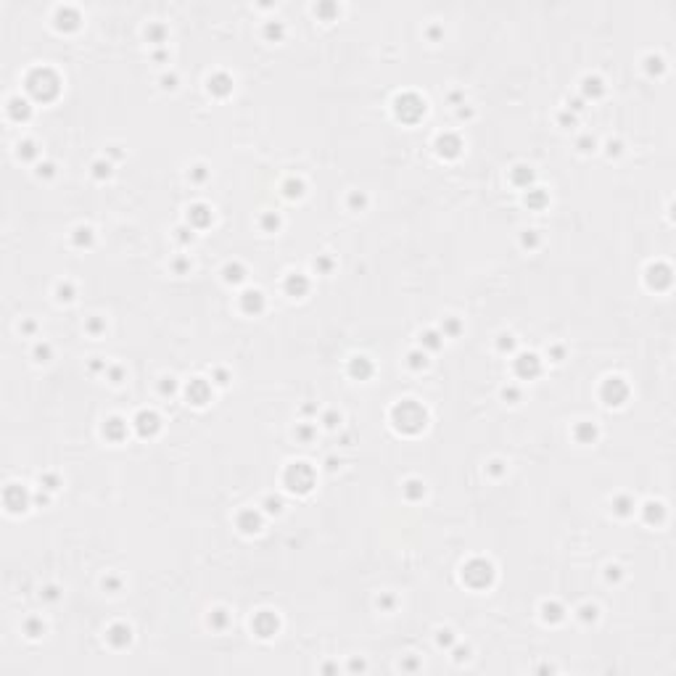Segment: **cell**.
<instances>
[{"label": "cell", "instance_id": "cell-1", "mask_svg": "<svg viewBox=\"0 0 676 676\" xmlns=\"http://www.w3.org/2000/svg\"><path fill=\"white\" fill-rule=\"evenodd\" d=\"M394 420H396V428H399V430H407V433H417L420 428H425L428 415H425V410H423V407L417 404V402L407 399V402H402V404H396Z\"/></svg>", "mask_w": 676, "mask_h": 676}, {"label": "cell", "instance_id": "cell-2", "mask_svg": "<svg viewBox=\"0 0 676 676\" xmlns=\"http://www.w3.org/2000/svg\"><path fill=\"white\" fill-rule=\"evenodd\" d=\"M27 90H29V95H34L37 101H51L56 98V92H58V77L51 72V69H32V72L27 74Z\"/></svg>", "mask_w": 676, "mask_h": 676}, {"label": "cell", "instance_id": "cell-3", "mask_svg": "<svg viewBox=\"0 0 676 676\" xmlns=\"http://www.w3.org/2000/svg\"><path fill=\"white\" fill-rule=\"evenodd\" d=\"M285 484L288 489H294V492H309L312 484H314V473L307 462H294L288 468L285 473Z\"/></svg>", "mask_w": 676, "mask_h": 676}, {"label": "cell", "instance_id": "cell-4", "mask_svg": "<svg viewBox=\"0 0 676 676\" xmlns=\"http://www.w3.org/2000/svg\"><path fill=\"white\" fill-rule=\"evenodd\" d=\"M492 576H494L492 565L484 563V560H473L470 565H465V568H462V578L468 581V584H473V581H475V587L489 584V581H492Z\"/></svg>", "mask_w": 676, "mask_h": 676}, {"label": "cell", "instance_id": "cell-5", "mask_svg": "<svg viewBox=\"0 0 676 676\" xmlns=\"http://www.w3.org/2000/svg\"><path fill=\"white\" fill-rule=\"evenodd\" d=\"M29 492L27 489H21L19 484H8V489H6V494H3V502H6V507L11 510V512H21V510H27L29 507Z\"/></svg>", "mask_w": 676, "mask_h": 676}, {"label": "cell", "instance_id": "cell-6", "mask_svg": "<svg viewBox=\"0 0 676 676\" xmlns=\"http://www.w3.org/2000/svg\"><path fill=\"white\" fill-rule=\"evenodd\" d=\"M135 428H137V433H140V436H151L159 428V417L154 412H140V415L135 417Z\"/></svg>", "mask_w": 676, "mask_h": 676}, {"label": "cell", "instance_id": "cell-7", "mask_svg": "<svg viewBox=\"0 0 676 676\" xmlns=\"http://www.w3.org/2000/svg\"><path fill=\"white\" fill-rule=\"evenodd\" d=\"M621 386V378H610L608 383H605V389H602V396L608 399V404H621L623 402V396H626V389L621 391H615Z\"/></svg>", "mask_w": 676, "mask_h": 676}, {"label": "cell", "instance_id": "cell-8", "mask_svg": "<svg viewBox=\"0 0 676 676\" xmlns=\"http://www.w3.org/2000/svg\"><path fill=\"white\" fill-rule=\"evenodd\" d=\"M8 114L14 116L16 122H21V119H27V116L32 114V109H29V101H24V98H19V95H14L8 101Z\"/></svg>", "mask_w": 676, "mask_h": 676}, {"label": "cell", "instance_id": "cell-9", "mask_svg": "<svg viewBox=\"0 0 676 676\" xmlns=\"http://www.w3.org/2000/svg\"><path fill=\"white\" fill-rule=\"evenodd\" d=\"M515 367H518V372H520L523 378H526V375L531 378V375H536V372H539V357H536V354H523V357L518 359V365H515Z\"/></svg>", "mask_w": 676, "mask_h": 676}, {"label": "cell", "instance_id": "cell-10", "mask_svg": "<svg viewBox=\"0 0 676 676\" xmlns=\"http://www.w3.org/2000/svg\"><path fill=\"white\" fill-rule=\"evenodd\" d=\"M188 396H190L196 404H204L209 399V386H206L201 378H196V380H190V386H188Z\"/></svg>", "mask_w": 676, "mask_h": 676}, {"label": "cell", "instance_id": "cell-11", "mask_svg": "<svg viewBox=\"0 0 676 676\" xmlns=\"http://www.w3.org/2000/svg\"><path fill=\"white\" fill-rule=\"evenodd\" d=\"M254 626H256V632H259L262 637H270L275 629H277V621H275L267 610H262V613H259V618L254 621Z\"/></svg>", "mask_w": 676, "mask_h": 676}, {"label": "cell", "instance_id": "cell-12", "mask_svg": "<svg viewBox=\"0 0 676 676\" xmlns=\"http://www.w3.org/2000/svg\"><path fill=\"white\" fill-rule=\"evenodd\" d=\"M262 307H264L262 291H246L243 294V309L246 312H262Z\"/></svg>", "mask_w": 676, "mask_h": 676}, {"label": "cell", "instance_id": "cell-13", "mask_svg": "<svg viewBox=\"0 0 676 676\" xmlns=\"http://www.w3.org/2000/svg\"><path fill=\"white\" fill-rule=\"evenodd\" d=\"M56 21H58V27H66V29H72L77 27V21H79V14L74 8H58L56 11Z\"/></svg>", "mask_w": 676, "mask_h": 676}, {"label": "cell", "instance_id": "cell-14", "mask_svg": "<svg viewBox=\"0 0 676 676\" xmlns=\"http://www.w3.org/2000/svg\"><path fill=\"white\" fill-rule=\"evenodd\" d=\"M307 288H309V283H307V277H304V275H291L288 280H285V291H288L291 296L307 294Z\"/></svg>", "mask_w": 676, "mask_h": 676}, {"label": "cell", "instance_id": "cell-15", "mask_svg": "<svg viewBox=\"0 0 676 676\" xmlns=\"http://www.w3.org/2000/svg\"><path fill=\"white\" fill-rule=\"evenodd\" d=\"M238 526L246 531V534H251V531H259V526H262V520H259V515H256L254 510H246V512H240V518H238Z\"/></svg>", "mask_w": 676, "mask_h": 676}, {"label": "cell", "instance_id": "cell-16", "mask_svg": "<svg viewBox=\"0 0 676 676\" xmlns=\"http://www.w3.org/2000/svg\"><path fill=\"white\" fill-rule=\"evenodd\" d=\"M230 87H232V79H230L227 74H217V77L209 79V90L217 92V95H227Z\"/></svg>", "mask_w": 676, "mask_h": 676}, {"label": "cell", "instance_id": "cell-17", "mask_svg": "<svg viewBox=\"0 0 676 676\" xmlns=\"http://www.w3.org/2000/svg\"><path fill=\"white\" fill-rule=\"evenodd\" d=\"M460 151V140L454 135H441L439 137V154H447V156H457Z\"/></svg>", "mask_w": 676, "mask_h": 676}, {"label": "cell", "instance_id": "cell-18", "mask_svg": "<svg viewBox=\"0 0 676 676\" xmlns=\"http://www.w3.org/2000/svg\"><path fill=\"white\" fill-rule=\"evenodd\" d=\"M124 430H127V425H124V420H119V417H111V420L103 425V433H106L111 441H119Z\"/></svg>", "mask_w": 676, "mask_h": 676}, {"label": "cell", "instance_id": "cell-19", "mask_svg": "<svg viewBox=\"0 0 676 676\" xmlns=\"http://www.w3.org/2000/svg\"><path fill=\"white\" fill-rule=\"evenodd\" d=\"M188 219H193V225H198V227H201V225H206L209 219H212V214H209V209H206V206H201V204H198V206H193V209H190V217H188Z\"/></svg>", "mask_w": 676, "mask_h": 676}, {"label": "cell", "instance_id": "cell-20", "mask_svg": "<svg viewBox=\"0 0 676 676\" xmlns=\"http://www.w3.org/2000/svg\"><path fill=\"white\" fill-rule=\"evenodd\" d=\"M352 372L359 378H367L370 372H372V365L367 362V357H354V362H352Z\"/></svg>", "mask_w": 676, "mask_h": 676}, {"label": "cell", "instance_id": "cell-21", "mask_svg": "<svg viewBox=\"0 0 676 676\" xmlns=\"http://www.w3.org/2000/svg\"><path fill=\"white\" fill-rule=\"evenodd\" d=\"M109 639H111L114 645L130 642V629H127V626H114V629H111V634H109Z\"/></svg>", "mask_w": 676, "mask_h": 676}, {"label": "cell", "instance_id": "cell-22", "mask_svg": "<svg viewBox=\"0 0 676 676\" xmlns=\"http://www.w3.org/2000/svg\"><path fill=\"white\" fill-rule=\"evenodd\" d=\"M584 92H587V95H600V92H602V82H600L597 77H587L584 79Z\"/></svg>", "mask_w": 676, "mask_h": 676}, {"label": "cell", "instance_id": "cell-23", "mask_svg": "<svg viewBox=\"0 0 676 676\" xmlns=\"http://www.w3.org/2000/svg\"><path fill=\"white\" fill-rule=\"evenodd\" d=\"M225 277H227L230 283H240L243 280V270H240L238 264H227L225 267Z\"/></svg>", "mask_w": 676, "mask_h": 676}, {"label": "cell", "instance_id": "cell-24", "mask_svg": "<svg viewBox=\"0 0 676 676\" xmlns=\"http://www.w3.org/2000/svg\"><path fill=\"white\" fill-rule=\"evenodd\" d=\"M19 156L21 159H34V156H37V148H34V143L32 140L19 143Z\"/></svg>", "mask_w": 676, "mask_h": 676}, {"label": "cell", "instance_id": "cell-25", "mask_svg": "<svg viewBox=\"0 0 676 676\" xmlns=\"http://www.w3.org/2000/svg\"><path fill=\"white\" fill-rule=\"evenodd\" d=\"M544 618L547 621H560L563 618V610L557 608V605H552V608H550V605H544Z\"/></svg>", "mask_w": 676, "mask_h": 676}, {"label": "cell", "instance_id": "cell-26", "mask_svg": "<svg viewBox=\"0 0 676 676\" xmlns=\"http://www.w3.org/2000/svg\"><path fill=\"white\" fill-rule=\"evenodd\" d=\"M34 357H37V362H48L51 346H48V344H37V349H34Z\"/></svg>", "mask_w": 676, "mask_h": 676}, {"label": "cell", "instance_id": "cell-27", "mask_svg": "<svg viewBox=\"0 0 676 676\" xmlns=\"http://www.w3.org/2000/svg\"><path fill=\"white\" fill-rule=\"evenodd\" d=\"M423 492H425V489H423L420 481H410V484H407V494H410L412 499L415 497H423Z\"/></svg>", "mask_w": 676, "mask_h": 676}, {"label": "cell", "instance_id": "cell-28", "mask_svg": "<svg viewBox=\"0 0 676 676\" xmlns=\"http://www.w3.org/2000/svg\"><path fill=\"white\" fill-rule=\"evenodd\" d=\"M90 238H92V230L90 227H79L77 235H74V240L79 243V246H82V243H90Z\"/></svg>", "mask_w": 676, "mask_h": 676}, {"label": "cell", "instance_id": "cell-29", "mask_svg": "<svg viewBox=\"0 0 676 676\" xmlns=\"http://www.w3.org/2000/svg\"><path fill=\"white\" fill-rule=\"evenodd\" d=\"M420 338H425V344H428L430 349H439V346H441V341H439L441 335H439L436 330H428V333H425V335H420Z\"/></svg>", "mask_w": 676, "mask_h": 676}, {"label": "cell", "instance_id": "cell-30", "mask_svg": "<svg viewBox=\"0 0 676 676\" xmlns=\"http://www.w3.org/2000/svg\"><path fill=\"white\" fill-rule=\"evenodd\" d=\"M42 629H45V626H42L40 621H27V634H29V637H40V634H42Z\"/></svg>", "mask_w": 676, "mask_h": 676}, {"label": "cell", "instance_id": "cell-31", "mask_svg": "<svg viewBox=\"0 0 676 676\" xmlns=\"http://www.w3.org/2000/svg\"><path fill=\"white\" fill-rule=\"evenodd\" d=\"M56 294H58V299H61V301H69V299H72V285H69V283H61Z\"/></svg>", "mask_w": 676, "mask_h": 676}, {"label": "cell", "instance_id": "cell-32", "mask_svg": "<svg viewBox=\"0 0 676 676\" xmlns=\"http://www.w3.org/2000/svg\"><path fill=\"white\" fill-rule=\"evenodd\" d=\"M410 365H412V367H420V365H425V354H420V352H412V354H410Z\"/></svg>", "mask_w": 676, "mask_h": 676}, {"label": "cell", "instance_id": "cell-33", "mask_svg": "<svg viewBox=\"0 0 676 676\" xmlns=\"http://www.w3.org/2000/svg\"><path fill=\"white\" fill-rule=\"evenodd\" d=\"M148 37H151V40H156V42H161V37H164V27H151V29H148Z\"/></svg>", "mask_w": 676, "mask_h": 676}, {"label": "cell", "instance_id": "cell-34", "mask_svg": "<svg viewBox=\"0 0 676 676\" xmlns=\"http://www.w3.org/2000/svg\"><path fill=\"white\" fill-rule=\"evenodd\" d=\"M209 621H214V626H225V621H227V615H225V610H214V615Z\"/></svg>", "mask_w": 676, "mask_h": 676}, {"label": "cell", "instance_id": "cell-35", "mask_svg": "<svg viewBox=\"0 0 676 676\" xmlns=\"http://www.w3.org/2000/svg\"><path fill=\"white\" fill-rule=\"evenodd\" d=\"M264 505H267V510H270V512H280V507H283V502H280V499H272V497L267 499Z\"/></svg>", "mask_w": 676, "mask_h": 676}, {"label": "cell", "instance_id": "cell-36", "mask_svg": "<svg viewBox=\"0 0 676 676\" xmlns=\"http://www.w3.org/2000/svg\"><path fill=\"white\" fill-rule=\"evenodd\" d=\"M40 484H45V489H56L58 478L56 475H40Z\"/></svg>", "mask_w": 676, "mask_h": 676}, {"label": "cell", "instance_id": "cell-37", "mask_svg": "<svg viewBox=\"0 0 676 676\" xmlns=\"http://www.w3.org/2000/svg\"><path fill=\"white\" fill-rule=\"evenodd\" d=\"M53 169H56L53 164H40V167H37V174H40V177H51Z\"/></svg>", "mask_w": 676, "mask_h": 676}, {"label": "cell", "instance_id": "cell-38", "mask_svg": "<svg viewBox=\"0 0 676 676\" xmlns=\"http://www.w3.org/2000/svg\"><path fill=\"white\" fill-rule=\"evenodd\" d=\"M267 34H275V37H280V34H283V24H270V27H267Z\"/></svg>", "mask_w": 676, "mask_h": 676}, {"label": "cell", "instance_id": "cell-39", "mask_svg": "<svg viewBox=\"0 0 676 676\" xmlns=\"http://www.w3.org/2000/svg\"><path fill=\"white\" fill-rule=\"evenodd\" d=\"M439 642H441V645H449V642H452V632H441Z\"/></svg>", "mask_w": 676, "mask_h": 676}, {"label": "cell", "instance_id": "cell-40", "mask_svg": "<svg viewBox=\"0 0 676 676\" xmlns=\"http://www.w3.org/2000/svg\"><path fill=\"white\" fill-rule=\"evenodd\" d=\"M352 204H359V206H362V204H365V196H357V193H354V196H352Z\"/></svg>", "mask_w": 676, "mask_h": 676}, {"label": "cell", "instance_id": "cell-41", "mask_svg": "<svg viewBox=\"0 0 676 676\" xmlns=\"http://www.w3.org/2000/svg\"><path fill=\"white\" fill-rule=\"evenodd\" d=\"M45 597H48V600H56V589L48 587V589H45Z\"/></svg>", "mask_w": 676, "mask_h": 676}]
</instances>
